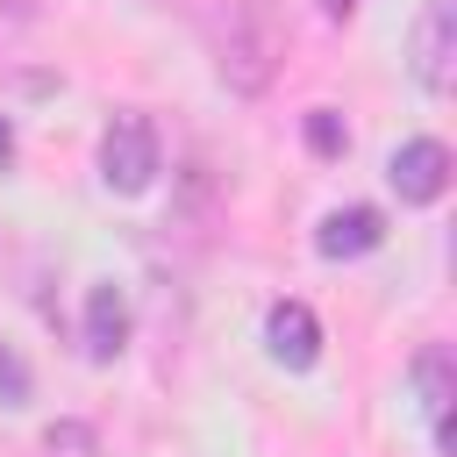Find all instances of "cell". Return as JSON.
Listing matches in <instances>:
<instances>
[{
  "label": "cell",
  "mask_w": 457,
  "mask_h": 457,
  "mask_svg": "<svg viewBox=\"0 0 457 457\" xmlns=\"http://www.w3.org/2000/svg\"><path fill=\"white\" fill-rule=\"evenodd\" d=\"M286 64V29L264 0H228V14H214V71L228 93H264Z\"/></svg>",
  "instance_id": "1"
},
{
  "label": "cell",
  "mask_w": 457,
  "mask_h": 457,
  "mask_svg": "<svg viewBox=\"0 0 457 457\" xmlns=\"http://www.w3.org/2000/svg\"><path fill=\"white\" fill-rule=\"evenodd\" d=\"M100 179L107 193H143L157 179V129L150 114H114L100 136Z\"/></svg>",
  "instance_id": "2"
},
{
  "label": "cell",
  "mask_w": 457,
  "mask_h": 457,
  "mask_svg": "<svg viewBox=\"0 0 457 457\" xmlns=\"http://www.w3.org/2000/svg\"><path fill=\"white\" fill-rule=\"evenodd\" d=\"M386 179H393V193H400L407 207H428V200H443V193H450V150H443L436 136H414V143H400V150H393Z\"/></svg>",
  "instance_id": "3"
},
{
  "label": "cell",
  "mask_w": 457,
  "mask_h": 457,
  "mask_svg": "<svg viewBox=\"0 0 457 457\" xmlns=\"http://www.w3.org/2000/svg\"><path fill=\"white\" fill-rule=\"evenodd\" d=\"M450 57H457V14H450V0H428L414 14V43H407V64H414L421 93L450 86Z\"/></svg>",
  "instance_id": "4"
},
{
  "label": "cell",
  "mask_w": 457,
  "mask_h": 457,
  "mask_svg": "<svg viewBox=\"0 0 457 457\" xmlns=\"http://www.w3.org/2000/svg\"><path fill=\"white\" fill-rule=\"evenodd\" d=\"M264 343H271V357H278L286 371H307V364L321 357V321H314V307H307V300H278V307L264 314Z\"/></svg>",
  "instance_id": "5"
},
{
  "label": "cell",
  "mask_w": 457,
  "mask_h": 457,
  "mask_svg": "<svg viewBox=\"0 0 457 457\" xmlns=\"http://www.w3.org/2000/svg\"><path fill=\"white\" fill-rule=\"evenodd\" d=\"M378 243H386V214H378V207H336V214L314 228V250L336 257V264H343V257H364V250H378Z\"/></svg>",
  "instance_id": "6"
},
{
  "label": "cell",
  "mask_w": 457,
  "mask_h": 457,
  "mask_svg": "<svg viewBox=\"0 0 457 457\" xmlns=\"http://www.w3.org/2000/svg\"><path fill=\"white\" fill-rule=\"evenodd\" d=\"M121 350H129V300H121V286H93L86 293V357L114 364Z\"/></svg>",
  "instance_id": "7"
},
{
  "label": "cell",
  "mask_w": 457,
  "mask_h": 457,
  "mask_svg": "<svg viewBox=\"0 0 457 457\" xmlns=\"http://www.w3.org/2000/svg\"><path fill=\"white\" fill-rule=\"evenodd\" d=\"M414 393H421V414H428L436 443L450 450V400H457V378H450V350H443V343H421V350H414Z\"/></svg>",
  "instance_id": "8"
},
{
  "label": "cell",
  "mask_w": 457,
  "mask_h": 457,
  "mask_svg": "<svg viewBox=\"0 0 457 457\" xmlns=\"http://www.w3.org/2000/svg\"><path fill=\"white\" fill-rule=\"evenodd\" d=\"M300 129H307V150H314V157H343V150H350V129H343L336 107H307Z\"/></svg>",
  "instance_id": "9"
},
{
  "label": "cell",
  "mask_w": 457,
  "mask_h": 457,
  "mask_svg": "<svg viewBox=\"0 0 457 457\" xmlns=\"http://www.w3.org/2000/svg\"><path fill=\"white\" fill-rule=\"evenodd\" d=\"M43 450H50V457H100V436H93L86 421H50V428H43Z\"/></svg>",
  "instance_id": "10"
},
{
  "label": "cell",
  "mask_w": 457,
  "mask_h": 457,
  "mask_svg": "<svg viewBox=\"0 0 457 457\" xmlns=\"http://www.w3.org/2000/svg\"><path fill=\"white\" fill-rule=\"evenodd\" d=\"M29 400V364L14 357V343L0 336V407H21Z\"/></svg>",
  "instance_id": "11"
},
{
  "label": "cell",
  "mask_w": 457,
  "mask_h": 457,
  "mask_svg": "<svg viewBox=\"0 0 457 457\" xmlns=\"http://www.w3.org/2000/svg\"><path fill=\"white\" fill-rule=\"evenodd\" d=\"M14 157V129H7V114H0V164Z\"/></svg>",
  "instance_id": "12"
},
{
  "label": "cell",
  "mask_w": 457,
  "mask_h": 457,
  "mask_svg": "<svg viewBox=\"0 0 457 457\" xmlns=\"http://www.w3.org/2000/svg\"><path fill=\"white\" fill-rule=\"evenodd\" d=\"M321 7H328V14H336V21H343V14H350V7H357V0H321Z\"/></svg>",
  "instance_id": "13"
}]
</instances>
